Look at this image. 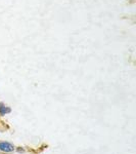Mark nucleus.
<instances>
[{"label":"nucleus","mask_w":136,"mask_h":154,"mask_svg":"<svg viewBox=\"0 0 136 154\" xmlns=\"http://www.w3.org/2000/svg\"><path fill=\"white\" fill-rule=\"evenodd\" d=\"M0 150L3 152H12L14 150V146L8 142H0Z\"/></svg>","instance_id":"f257e3e1"},{"label":"nucleus","mask_w":136,"mask_h":154,"mask_svg":"<svg viewBox=\"0 0 136 154\" xmlns=\"http://www.w3.org/2000/svg\"><path fill=\"white\" fill-rule=\"evenodd\" d=\"M11 111V109L9 107H6L2 104H0V115H5V114L9 113Z\"/></svg>","instance_id":"f03ea898"}]
</instances>
